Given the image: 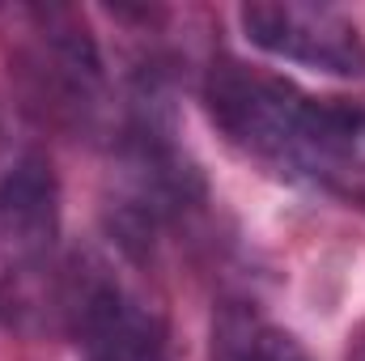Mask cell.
I'll list each match as a JSON object with an SVG mask.
<instances>
[{"instance_id": "6da1fadb", "label": "cell", "mask_w": 365, "mask_h": 361, "mask_svg": "<svg viewBox=\"0 0 365 361\" xmlns=\"http://www.w3.org/2000/svg\"><path fill=\"white\" fill-rule=\"evenodd\" d=\"M204 111L230 149L276 175L365 191V102L314 98L276 73L217 60L204 77Z\"/></svg>"}, {"instance_id": "7a4b0ae2", "label": "cell", "mask_w": 365, "mask_h": 361, "mask_svg": "<svg viewBox=\"0 0 365 361\" xmlns=\"http://www.w3.org/2000/svg\"><path fill=\"white\" fill-rule=\"evenodd\" d=\"M13 73L26 106L64 132H93L106 115V68L73 9H13Z\"/></svg>"}, {"instance_id": "3957f363", "label": "cell", "mask_w": 365, "mask_h": 361, "mask_svg": "<svg viewBox=\"0 0 365 361\" xmlns=\"http://www.w3.org/2000/svg\"><path fill=\"white\" fill-rule=\"evenodd\" d=\"M56 306L81 361H175L166 315L102 260H81L64 272Z\"/></svg>"}, {"instance_id": "277c9868", "label": "cell", "mask_w": 365, "mask_h": 361, "mask_svg": "<svg viewBox=\"0 0 365 361\" xmlns=\"http://www.w3.org/2000/svg\"><path fill=\"white\" fill-rule=\"evenodd\" d=\"M60 243V179L38 149L0 158V315L30 310V289Z\"/></svg>"}, {"instance_id": "5b68a950", "label": "cell", "mask_w": 365, "mask_h": 361, "mask_svg": "<svg viewBox=\"0 0 365 361\" xmlns=\"http://www.w3.org/2000/svg\"><path fill=\"white\" fill-rule=\"evenodd\" d=\"M238 26L264 56L327 77H361L365 39L353 17L323 4H242Z\"/></svg>"}, {"instance_id": "8992f818", "label": "cell", "mask_w": 365, "mask_h": 361, "mask_svg": "<svg viewBox=\"0 0 365 361\" xmlns=\"http://www.w3.org/2000/svg\"><path fill=\"white\" fill-rule=\"evenodd\" d=\"M212 361H314L306 345L255 315L251 306H230L212 323Z\"/></svg>"}, {"instance_id": "52a82bcc", "label": "cell", "mask_w": 365, "mask_h": 361, "mask_svg": "<svg viewBox=\"0 0 365 361\" xmlns=\"http://www.w3.org/2000/svg\"><path fill=\"white\" fill-rule=\"evenodd\" d=\"M344 361H365V323L349 336V357H344Z\"/></svg>"}]
</instances>
